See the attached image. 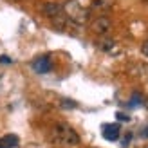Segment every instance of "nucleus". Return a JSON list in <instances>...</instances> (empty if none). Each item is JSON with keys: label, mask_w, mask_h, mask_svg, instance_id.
Masks as SVG:
<instances>
[{"label": "nucleus", "mask_w": 148, "mask_h": 148, "mask_svg": "<svg viewBox=\"0 0 148 148\" xmlns=\"http://www.w3.org/2000/svg\"><path fill=\"white\" fill-rule=\"evenodd\" d=\"M90 9L92 4L87 0H67L63 5V13L71 22L76 25H83L85 22L90 18Z\"/></svg>", "instance_id": "nucleus-1"}, {"label": "nucleus", "mask_w": 148, "mask_h": 148, "mask_svg": "<svg viewBox=\"0 0 148 148\" xmlns=\"http://www.w3.org/2000/svg\"><path fill=\"white\" fill-rule=\"evenodd\" d=\"M54 141L63 146H76L79 145V136L76 130H72L69 125H56L54 127Z\"/></svg>", "instance_id": "nucleus-2"}, {"label": "nucleus", "mask_w": 148, "mask_h": 148, "mask_svg": "<svg viewBox=\"0 0 148 148\" xmlns=\"http://www.w3.org/2000/svg\"><path fill=\"white\" fill-rule=\"evenodd\" d=\"M90 29L96 33V34H107L110 29H112V22H110L108 16H98V18H94V22L90 24Z\"/></svg>", "instance_id": "nucleus-3"}, {"label": "nucleus", "mask_w": 148, "mask_h": 148, "mask_svg": "<svg viewBox=\"0 0 148 148\" xmlns=\"http://www.w3.org/2000/svg\"><path fill=\"white\" fill-rule=\"evenodd\" d=\"M31 67H33L34 72H38V74H47L51 71V67H53V63H51L49 56H40V58H36V60L33 62Z\"/></svg>", "instance_id": "nucleus-4"}, {"label": "nucleus", "mask_w": 148, "mask_h": 148, "mask_svg": "<svg viewBox=\"0 0 148 148\" xmlns=\"http://www.w3.org/2000/svg\"><path fill=\"white\" fill-rule=\"evenodd\" d=\"M42 11H43V14H47L49 18H56L58 14L63 13V5L54 4V2H47V4L42 5Z\"/></svg>", "instance_id": "nucleus-5"}, {"label": "nucleus", "mask_w": 148, "mask_h": 148, "mask_svg": "<svg viewBox=\"0 0 148 148\" xmlns=\"http://www.w3.org/2000/svg\"><path fill=\"white\" fill-rule=\"evenodd\" d=\"M103 137L107 139V141H117L119 139V125H105L103 127Z\"/></svg>", "instance_id": "nucleus-6"}, {"label": "nucleus", "mask_w": 148, "mask_h": 148, "mask_svg": "<svg viewBox=\"0 0 148 148\" xmlns=\"http://www.w3.org/2000/svg\"><path fill=\"white\" fill-rule=\"evenodd\" d=\"M18 146V137L16 136H4V137H0V148H16Z\"/></svg>", "instance_id": "nucleus-7"}, {"label": "nucleus", "mask_w": 148, "mask_h": 148, "mask_svg": "<svg viewBox=\"0 0 148 148\" xmlns=\"http://www.w3.org/2000/svg\"><path fill=\"white\" fill-rule=\"evenodd\" d=\"M62 108H76V103H74L72 99H62Z\"/></svg>", "instance_id": "nucleus-8"}, {"label": "nucleus", "mask_w": 148, "mask_h": 148, "mask_svg": "<svg viewBox=\"0 0 148 148\" xmlns=\"http://www.w3.org/2000/svg\"><path fill=\"white\" fill-rule=\"evenodd\" d=\"M141 99H143V98H141V94H134V96H132V103H130V105H132V107L141 105V103H143Z\"/></svg>", "instance_id": "nucleus-9"}, {"label": "nucleus", "mask_w": 148, "mask_h": 148, "mask_svg": "<svg viewBox=\"0 0 148 148\" xmlns=\"http://www.w3.org/2000/svg\"><path fill=\"white\" fill-rule=\"evenodd\" d=\"M141 53L148 58V40H145V42H143V45H141Z\"/></svg>", "instance_id": "nucleus-10"}, {"label": "nucleus", "mask_w": 148, "mask_h": 148, "mask_svg": "<svg viewBox=\"0 0 148 148\" xmlns=\"http://www.w3.org/2000/svg\"><path fill=\"white\" fill-rule=\"evenodd\" d=\"M116 116H117V119H119V121H128V119H130V117H128L127 114H123V112H117Z\"/></svg>", "instance_id": "nucleus-11"}, {"label": "nucleus", "mask_w": 148, "mask_h": 148, "mask_svg": "<svg viewBox=\"0 0 148 148\" xmlns=\"http://www.w3.org/2000/svg\"><path fill=\"white\" fill-rule=\"evenodd\" d=\"M130 134H127V136H125V139H123V141H121V146H128V143H130Z\"/></svg>", "instance_id": "nucleus-12"}, {"label": "nucleus", "mask_w": 148, "mask_h": 148, "mask_svg": "<svg viewBox=\"0 0 148 148\" xmlns=\"http://www.w3.org/2000/svg\"><path fill=\"white\" fill-rule=\"evenodd\" d=\"M0 63H13V60L9 56H0Z\"/></svg>", "instance_id": "nucleus-13"}, {"label": "nucleus", "mask_w": 148, "mask_h": 148, "mask_svg": "<svg viewBox=\"0 0 148 148\" xmlns=\"http://www.w3.org/2000/svg\"><path fill=\"white\" fill-rule=\"evenodd\" d=\"M141 134H143V137H148V125H146V127H145V130L141 132Z\"/></svg>", "instance_id": "nucleus-14"}, {"label": "nucleus", "mask_w": 148, "mask_h": 148, "mask_svg": "<svg viewBox=\"0 0 148 148\" xmlns=\"http://www.w3.org/2000/svg\"><path fill=\"white\" fill-rule=\"evenodd\" d=\"M143 2H148V0H143Z\"/></svg>", "instance_id": "nucleus-15"}]
</instances>
